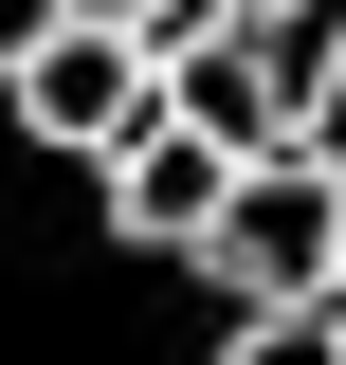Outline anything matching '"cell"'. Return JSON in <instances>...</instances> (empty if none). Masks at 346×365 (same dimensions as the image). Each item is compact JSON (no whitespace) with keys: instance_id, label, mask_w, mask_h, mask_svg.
<instances>
[{"instance_id":"obj_1","label":"cell","mask_w":346,"mask_h":365,"mask_svg":"<svg viewBox=\"0 0 346 365\" xmlns=\"http://www.w3.org/2000/svg\"><path fill=\"white\" fill-rule=\"evenodd\" d=\"M201 274L237 292V311L328 292V274H346V165H328V146H256L237 201H219V237H201Z\"/></svg>"},{"instance_id":"obj_2","label":"cell","mask_w":346,"mask_h":365,"mask_svg":"<svg viewBox=\"0 0 346 365\" xmlns=\"http://www.w3.org/2000/svg\"><path fill=\"white\" fill-rule=\"evenodd\" d=\"M219 201H237V146H219L201 110L164 91V110L110 146V237H128V256H201V237H219Z\"/></svg>"},{"instance_id":"obj_3","label":"cell","mask_w":346,"mask_h":365,"mask_svg":"<svg viewBox=\"0 0 346 365\" xmlns=\"http://www.w3.org/2000/svg\"><path fill=\"white\" fill-rule=\"evenodd\" d=\"M146 110H164V55H146V37H110V19H73V37L19 73V128H37V146H73V165H110Z\"/></svg>"},{"instance_id":"obj_4","label":"cell","mask_w":346,"mask_h":365,"mask_svg":"<svg viewBox=\"0 0 346 365\" xmlns=\"http://www.w3.org/2000/svg\"><path fill=\"white\" fill-rule=\"evenodd\" d=\"M164 91H182V110H201L219 146H237V165H256V146H292V73H273V55H256V19H219V37L182 55Z\"/></svg>"},{"instance_id":"obj_5","label":"cell","mask_w":346,"mask_h":365,"mask_svg":"<svg viewBox=\"0 0 346 365\" xmlns=\"http://www.w3.org/2000/svg\"><path fill=\"white\" fill-rule=\"evenodd\" d=\"M219 365H346V311H328V292H292V311H237V329H219Z\"/></svg>"},{"instance_id":"obj_6","label":"cell","mask_w":346,"mask_h":365,"mask_svg":"<svg viewBox=\"0 0 346 365\" xmlns=\"http://www.w3.org/2000/svg\"><path fill=\"white\" fill-rule=\"evenodd\" d=\"M73 19H110V37H146V55H164V73H182V55H201L219 19H237V0H73Z\"/></svg>"},{"instance_id":"obj_7","label":"cell","mask_w":346,"mask_h":365,"mask_svg":"<svg viewBox=\"0 0 346 365\" xmlns=\"http://www.w3.org/2000/svg\"><path fill=\"white\" fill-rule=\"evenodd\" d=\"M55 37H73V0H0V91L37 73V55H55Z\"/></svg>"},{"instance_id":"obj_8","label":"cell","mask_w":346,"mask_h":365,"mask_svg":"<svg viewBox=\"0 0 346 365\" xmlns=\"http://www.w3.org/2000/svg\"><path fill=\"white\" fill-rule=\"evenodd\" d=\"M292 146H328V165H346V55H328V91H310V128Z\"/></svg>"},{"instance_id":"obj_9","label":"cell","mask_w":346,"mask_h":365,"mask_svg":"<svg viewBox=\"0 0 346 365\" xmlns=\"http://www.w3.org/2000/svg\"><path fill=\"white\" fill-rule=\"evenodd\" d=\"M328 311H346V274H328Z\"/></svg>"},{"instance_id":"obj_10","label":"cell","mask_w":346,"mask_h":365,"mask_svg":"<svg viewBox=\"0 0 346 365\" xmlns=\"http://www.w3.org/2000/svg\"><path fill=\"white\" fill-rule=\"evenodd\" d=\"M237 19H256V0H237Z\"/></svg>"}]
</instances>
